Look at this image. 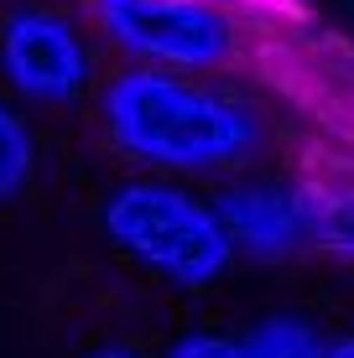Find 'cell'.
<instances>
[{"label":"cell","mask_w":354,"mask_h":358,"mask_svg":"<svg viewBox=\"0 0 354 358\" xmlns=\"http://www.w3.org/2000/svg\"><path fill=\"white\" fill-rule=\"evenodd\" d=\"M100 120L120 156L172 177L245 166L266 145V115L245 94L162 68H125L100 89Z\"/></svg>","instance_id":"6da1fadb"},{"label":"cell","mask_w":354,"mask_h":358,"mask_svg":"<svg viewBox=\"0 0 354 358\" xmlns=\"http://www.w3.org/2000/svg\"><path fill=\"white\" fill-rule=\"evenodd\" d=\"M100 224L120 255H130L141 270L162 275L177 291H209L235 265V244L224 239L214 203L167 177L120 182L104 197Z\"/></svg>","instance_id":"7a4b0ae2"},{"label":"cell","mask_w":354,"mask_h":358,"mask_svg":"<svg viewBox=\"0 0 354 358\" xmlns=\"http://www.w3.org/2000/svg\"><path fill=\"white\" fill-rule=\"evenodd\" d=\"M94 21L136 68L219 73L240 63L245 27L224 0H94Z\"/></svg>","instance_id":"3957f363"},{"label":"cell","mask_w":354,"mask_h":358,"mask_svg":"<svg viewBox=\"0 0 354 358\" xmlns=\"http://www.w3.org/2000/svg\"><path fill=\"white\" fill-rule=\"evenodd\" d=\"M0 78L27 104H79L94 89V52L68 16L16 6L0 21Z\"/></svg>","instance_id":"277c9868"},{"label":"cell","mask_w":354,"mask_h":358,"mask_svg":"<svg viewBox=\"0 0 354 358\" xmlns=\"http://www.w3.org/2000/svg\"><path fill=\"white\" fill-rule=\"evenodd\" d=\"M209 203H214L219 224H224V239L245 260L282 265V260L308 250L292 182H235V187H224Z\"/></svg>","instance_id":"5b68a950"},{"label":"cell","mask_w":354,"mask_h":358,"mask_svg":"<svg viewBox=\"0 0 354 358\" xmlns=\"http://www.w3.org/2000/svg\"><path fill=\"white\" fill-rule=\"evenodd\" d=\"M302 213V239L308 250L334 255L354 265V177H302L292 182Z\"/></svg>","instance_id":"8992f818"},{"label":"cell","mask_w":354,"mask_h":358,"mask_svg":"<svg viewBox=\"0 0 354 358\" xmlns=\"http://www.w3.org/2000/svg\"><path fill=\"white\" fill-rule=\"evenodd\" d=\"M240 343H245L250 358H328L323 332L313 327L308 317H292V312L261 317V322H255Z\"/></svg>","instance_id":"52a82bcc"},{"label":"cell","mask_w":354,"mask_h":358,"mask_svg":"<svg viewBox=\"0 0 354 358\" xmlns=\"http://www.w3.org/2000/svg\"><path fill=\"white\" fill-rule=\"evenodd\" d=\"M36 171V135L16 109L0 99V197H16Z\"/></svg>","instance_id":"ba28073f"},{"label":"cell","mask_w":354,"mask_h":358,"mask_svg":"<svg viewBox=\"0 0 354 358\" xmlns=\"http://www.w3.org/2000/svg\"><path fill=\"white\" fill-rule=\"evenodd\" d=\"M167 358H250V353L240 338H224V332H182L167 348Z\"/></svg>","instance_id":"9c48e42d"},{"label":"cell","mask_w":354,"mask_h":358,"mask_svg":"<svg viewBox=\"0 0 354 358\" xmlns=\"http://www.w3.org/2000/svg\"><path fill=\"white\" fill-rule=\"evenodd\" d=\"M328 358H354V338H339V343H328Z\"/></svg>","instance_id":"30bf717a"},{"label":"cell","mask_w":354,"mask_h":358,"mask_svg":"<svg viewBox=\"0 0 354 358\" xmlns=\"http://www.w3.org/2000/svg\"><path fill=\"white\" fill-rule=\"evenodd\" d=\"M89 358H141V353H130V348H94Z\"/></svg>","instance_id":"8fae6325"}]
</instances>
